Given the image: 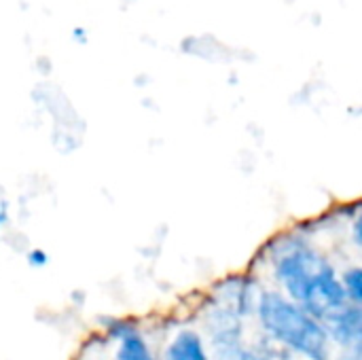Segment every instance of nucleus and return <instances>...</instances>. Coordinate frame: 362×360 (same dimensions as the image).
Here are the masks:
<instances>
[{"instance_id":"39448f33","label":"nucleus","mask_w":362,"mask_h":360,"mask_svg":"<svg viewBox=\"0 0 362 360\" xmlns=\"http://www.w3.org/2000/svg\"><path fill=\"white\" fill-rule=\"evenodd\" d=\"M259 293L261 291H257V286H255V282L250 278L235 276V278L223 280L216 286V293H214L212 301L244 320L248 316H255Z\"/></svg>"},{"instance_id":"6e6552de","label":"nucleus","mask_w":362,"mask_h":360,"mask_svg":"<svg viewBox=\"0 0 362 360\" xmlns=\"http://www.w3.org/2000/svg\"><path fill=\"white\" fill-rule=\"evenodd\" d=\"M293 356L288 352H284L282 348H278L276 344H272L267 337L263 339V344H252V346H244L242 352L238 354L235 360H291Z\"/></svg>"},{"instance_id":"20e7f679","label":"nucleus","mask_w":362,"mask_h":360,"mask_svg":"<svg viewBox=\"0 0 362 360\" xmlns=\"http://www.w3.org/2000/svg\"><path fill=\"white\" fill-rule=\"evenodd\" d=\"M331 346H337L344 354H361L362 350V308L346 303L322 320Z\"/></svg>"},{"instance_id":"423d86ee","label":"nucleus","mask_w":362,"mask_h":360,"mask_svg":"<svg viewBox=\"0 0 362 360\" xmlns=\"http://www.w3.org/2000/svg\"><path fill=\"white\" fill-rule=\"evenodd\" d=\"M163 360H212L204 337L193 329L178 331L165 348Z\"/></svg>"},{"instance_id":"f8f14e48","label":"nucleus","mask_w":362,"mask_h":360,"mask_svg":"<svg viewBox=\"0 0 362 360\" xmlns=\"http://www.w3.org/2000/svg\"><path fill=\"white\" fill-rule=\"evenodd\" d=\"M112 360H117V359H112Z\"/></svg>"},{"instance_id":"f257e3e1","label":"nucleus","mask_w":362,"mask_h":360,"mask_svg":"<svg viewBox=\"0 0 362 360\" xmlns=\"http://www.w3.org/2000/svg\"><path fill=\"white\" fill-rule=\"evenodd\" d=\"M269 261L280 293L301 306L316 320L322 323L348 303L339 272L308 238L297 233L276 238L269 250Z\"/></svg>"},{"instance_id":"9b49d317","label":"nucleus","mask_w":362,"mask_h":360,"mask_svg":"<svg viewBox=\"0 0 362 360\" xmlns=\"http://www.w3.org/2000/svg\"><path fill=\"white\" fill-rule=\"evenodd\" d=\"M6 223H8V214H6V210H4V208H0V229H2Z\"/></svg>"},{"instance_id":"0eeeda50","label":"nucleus","mask_w":362,"mask_h":360,"mask_svg":"<svg viewBox=\"0 0 362 360\" xmlns=\"http://www.w3.org/2000/svg\"><path fill=\"white\" fill-rule=\"evenodd\" d=\"M115 337H117V352H115L117 360H155L148 348V342L134 327L119 325Z\"/></svg>"},{"instance_id":"f03ea898","label":"nucleus","mask_w":362,"mask_h":360,"mask_svg":"<svg viewBox=\"0 0 362 360\" xmlns=\"http://www.w3.org/2000/svg\"><path fill=\"white\" fill-rule=\"evenodd\" d=\"M255 316L265 337L303 360H331L333 346L320 320L276 289L259 293Z\"/></svg>"},{"instance_id":"7ed1b4c3","label":"nucleus","mask_w":362,"mask_h":360,"mask_svg":"<svg viewBox=\"0 0 362 360\" xmlns=\"http://www.w3.org/2000/svg\"><path fill=\"white\" fill-rule=\"evenodd\" d=\"M244 320L227 312L218 303H210L204 316V329L210 344L212 360H235L242 352L244 344Z\"/></svg>"},{"instance_id":"1a4fd4ad","label":"nucleus","mask_w":362,"mask_h":360,"mask_svg":"<svg viewBox=\"0 0 362 360\" xmlns=\"http://www.w3.org/2000/svg\"><path fill=\"white\" fill-rule=\"evenodd\" d=\"M339 282L346 295V301L352 306L362 303V269L358 265H350L339 274Z\"/></svg>"},{"instance_id":"9d476101","label":"nucleus","mask_w":362,"mask_h":360,"mask_svg":"<svg viewBox=\"0 0 362 360\" xmlns=\"http://www.w3.org/2000/svg\"><path fill=\"white\" fill-rule=\"evenodd\" d=\"M25 259H28V263H30L32 267H45V265L49 263V257H47V252H45V250H40V248H34V250H30Z\"/></svg>"}]
</instances>
